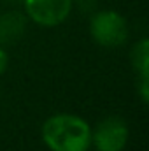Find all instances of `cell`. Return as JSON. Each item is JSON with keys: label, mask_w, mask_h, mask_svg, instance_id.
<instances>
[{"label": "cell", "mask_w": 149, "mask_h": 151, "mask_svg": "<svg viewBox=\"0 0 149 151\" xmlns=\"http://www.w3.org/2000/svg\"><path fill=\"white\" fill-rule=\"evenodd\" d=\"M42 139L51 151H88L91 128L79 116L56 114L44 123Z\"/></svg>", "instance_id": "obj_1"}, {"label": "cell", "mask_w": 149, "mask_h": 151, "mask_svg": "<svg viewBox=\"0 0 149 151\" xmlns=\"http://www.w3.org/2000/svg\"><path fill=\"white\" fill-rule=\"evenodd\" d=\"M90 32L91 37L105 47H117L128 37V27L125 18L114 11H102L95 14L90 23Z\"/></svg>", "instance_id": "obj_2"}, {"label": "cell", "mask_w": 149, "mask_h": 151, "mask_svg": "<svg viewBox=\"0 0 149 151\" xmlns=\"http://www.w3.org/2000/svg\"><path fill=\"white\" fill-rule=\"evenodd\" d=\"M30 19L42 27H54L67 19L72 0H23Z\"/></svg>", "instance_id": "obj_3"}, {"label": "cell", "mask_w": 149, "mask_h": 151, "mask_svg": "<svg viewBox=\"0 0 149 151\" xmlns=\"http://www.w3.org/2000/svg\"><path fill=\"white\" fill-rule=\"evenodd\" d=\"M91 141L98 151H123L128 141V127L121 118H105L91 132Z\"/></svg>", "instance_id": "obj_4"}, {"label": "cell", "mask_w": 149, "mask_h": 151, "mask_svg": "<svg viewBox=\"0 0 149 151\" xmlns=\"http://www.w3.org/2000/svg\"><path fill=\"white\" fill-rule=\"evenodd\" d=\"M27 28V18L18 11H9L0 16V44L11 46L23 37Z\"/></svg>", "instance_id": "obj_5"}, {"label": "cell", "mask_w": 149, "mask_h": 151, "mask_svg": "<svg viewBox=\"0 0 149 151\" xmlns=\"http://www.w3.org/2000/svg\"><path fill=\"white\" fill-rule=\"evenodd\" d=\"M132 65L140 77H149V42L148 39L139 40L132 49Z\"/></svg>", "instance_id": "obj_6"}, {"label": "cell", "mask_w": 149, "mask_h": 151, "mask_svg": "<svg viewBox=\"0 0 149 151\" xmlns=\"http://www.w3.org/2000/svg\"><path fill=\"white\" fill-rule=\"evenodd\" d=\"M139 91H140V97L144 102H148L149 99V77H140V86H139Z\"/></svg>", "instance_id": "obj_7"}, {"label": "cell", "mask_w": 149, "mask_h": 151, "mask_svg": "<svg viewBox=\"0 0 149 151\" xmlns=\"http://www.w3.org/2000/svg\"><path fill=\"white\" fill-rule=\"evenodd\" d=\"M7 62H9V56L4 49H0V74L7 69Z\"/></svg>", "instance_id": "obj_8"}, {"label": "cell", "mask_w": 149, "mask_h": 151, "mask_svg": "<svg viewBox=\"0 0 149 151\" xmlns=\"http://www.w3.org/2000/svg\"><path fill=\"white\" fill-rule=\"evenodd\" d=\"M77 4H79L84 11H88V9H93V7H95V0H77Z\"/></svg>", "instance_id": "obj_9"}]
</instances>
